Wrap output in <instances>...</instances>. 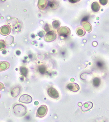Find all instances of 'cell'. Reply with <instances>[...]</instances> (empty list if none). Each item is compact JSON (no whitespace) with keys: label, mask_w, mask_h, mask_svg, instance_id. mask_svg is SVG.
I'll return each instance as SVG.
<instances>
[{"label":"cell","mask_w":109,"mask_h":122,"mask_svg":"<svg viewBox=\"0 0 109 122\" xmlns=\"http://www.w3.org/2000/svg\"><path fill=\"white\" fill-rule=\"evenodd\" d=\"M13 110L15 115L18 117L24 116L27 111L26 107L23 105L20 104H17L14 106Z\"/></svg>","instance_id":"obj_1"},{"label":"cell","mask_w":109,"mask_h":122,"mask_svg":"<svg viewBox=\"0 0 109 122\" xmlns=\"http://www.w3.org/2000/svg\"><path fill=\"white\" fill-rule=\"evenodd\" d=\"M57 32L58 35L63 37H67L71 34L70 29L67 27L65 26L61 27L60 28L58 29Z\"/></svg>","instance_id":"obj_2"},{"label":"cell","mask_w":109,"mask_h":122,"mask_svg":"<svg viewBox=\"0 0 109 122\" xmlns=\"http://www.w3.org/2000/svg\"><path fill=\"white\" fill-rule=\"evenodd\" d=\"M48 111V108L47 106L45 105H42L37 109L36 116L40 118L44 117L47 115Z\"/></svg>","instance_id":"obj_3"},{"label":"cell","mask_w":109,"mask_h":122,"mask_svg":"<svg viewBox=\"0 0 109 122\" xmlns=\"http://www.w3.org/2000/svg\"><path fill=\"white\" fill-rule=\"evenodd\" d=\"M57 38V34L56 32L53 30H51L49 31L46 35L44 40L47 42H51L54 41Z\"/></svg>","instance_id":"obj_4"},{"label":"cell","mask_w":109,"mask_h":122,"mask_svg":"<svg viewBox=\"0 0 109 122\" xmlns=\"http://www.w3.org/2000/svg\"><path fill=\"white\" fill-rule=\"evenodd\" d=\"M47 93L50 97L55 99L58 98L59 96V92L56 89L53 87H51L48 88Z\"/></svg>","instance_id":"obj_5"},{"label":"cell","mask_w":109,"mask_h":122,"mask_svg":"<svg viewBox=\"0 0 109 122\" xmlns=\"http://www.w3.org/2000/svg\"><path fill=\"white\" fill-rule=\"evenodd\" d=\"M32 100L33 99L31 96L28 94H23L20 97L19 101L24 104H29L32 102Z\"/></svg>","instance_id":"obj_6"},{"label":"cell","mask_w":109,"mask_h":122,"mask_svg":"<svg viewBox=\"0 0 109 122\" xmlns=\"http://www.w3.org/2000/svg\"><path fill=\"white\" fill-rule=\"evenodd\" d=\"M67 88L69 90L74 92H77L80 89V87L78 85L75 83H69L67 85Z\"/></svg>","instance_id":"obj_7"},{"label":"cell","mask_w":109,"mask_h":122,"mask_svg":"<svg viewBox=\"0 0 109 122\" xmlns=\"http://www.w3.org/2000/svg\"><path fill=\"white\" fill-rule=\"evenodd\" d=\"M11 32V29L10 26L4 25L2 26L0 29L1 34L3 36H7L10 34Z\"/></svg>","instance_id":"obj_8"},{"label":"cell","mask_w":109,"mask_h":122,"mask_svg":"<svg viewBox=\"0 0 109 122\" xmlns=\"http://www.w3.org/2000/svg\"><path fill=\"white\" fill-rule=\"evenodd\" d=\"M93 104L91 102H88L83 104L81 109L83 112H86L92 109L93 107Z\"/></svg>","instance_id":"obj_9"},{"label":"cell","mask_w":109,"mask_h":122,"mask_svg":"<svg viewBox=\"0 0 109 122\" xmlns=\"http://www.w3.org/2000/svg\"><path fill=\"white\" fill-rule=\"evenodd\" d=\"M20 91H21V88H20V87L19 86H16L11 90V96L13 97H16L19 95Z\"/></svg>","instance_id":"obj_10"},{"label":"cell","mask_w":109,"mask_h":122,"mask_svg":"<svg viewBox=\"0 0 109 122\" xmlns=\"http://www.w3.org/2000/svg\"><path fill=\"white\" fill-rule=\"evenodd\" d=\"M10 64L9 62L6 61H2L0 63V70L3 71L7 70L9 68Z\"/></svg>","instance_id":"obj_11"},{"label":"cell","mask_w":109,"mask_h":122,"mask_svg":"<svg viewBox=\"0 0 109 122\" xmlns=\"http://www.w3.org/2000/svg\"><path fill=\"white\" fill-rule=\"evenodd\" d=\"M47 5V0H38V6L40 9H44L46 7Z\"/></svg>","instance_id":"obj_12"},{"label":"cell","mask_w":109,"mask_h":122,"mask_svg":"<svg viewBox=\"0 0 109 122\" xmlns=\"http://www.w3.org/2000/svg\"><path fill=\"white\" fill-rule=\"evenodd\" d=\"M91 8L93 12H97L99 11L100 6L97 2H94L92 3Z\"/></svg>","instance_id":"obj_13"},{"label":"cell","mask_w":109,"mask_h":122,"mask_svg":"<svg viewBox=\"0 0 109 122\" xmlns=\"http://www.w3.org/2000/svg\"><path fill=\"white\" fill-rule=\"evenodd\" d=\"M19 70L21 75L25 77L27 76L28 74V69L26 67L23 66L20 67Z\"/></svg>","instance_id":"obj_14"},{"label":"cell","mask_w":109,"mask_h":122,"mask_svg":"<svg viewBox=\"0 0 109 122\" xmlns=\"http://www.w3.org/2000/svg\"><path fill=\"white\" fill-rule=\"evenodd\" d=\"M76 33L78 36H83L85 35L86 31L84 29L81 27H78L76 30Z\"/></svg>","instance_id":"obj_15"},{"label":"cell","mask_w":109,"mask_h":122,"mask_svg":"<svg viewBox=\"0 0 109 122\" xmlns=\"http://www.w3.org/2000/svg\"><path fill=\"white\" fill-rule=\"evenodd\" d=\"M84 28L87 31L91 32L92 30V26L89 22H83V25Z\"/></svg>","instance_id":"obj_16"},{"label":"cell","mask_w":109,"mask_h":122,"mask_svg":"<svg viewBox=\"0 0 109 122\" xmlns=\"http://www.w3.org/2000/svg\"><path fill=\"white\" fill-rule=\"evenodd\" d=\"M16 18H12L11 19L8 21V25L10 26H14L17 25V20Z\"/></svg>","instance_id":"obj_17"},{"label":"cell","mask_w":109,"mask_h":122,"mask_svg":"<svg viewBox=\"0 0 109 122\" xmlns=\"http://www.w3.org/2000/svg\"><path fill=\"white\" fill-rule=\"evenodd\" d=\"M14 41V37L11 36H8L5 39V42L6 45H11Z\"/></svg>","instance_id":"obj_18"},{"label":"cell","mask_w":109,"mask_h":122,"mask_svg":"<svg viewBox=\"0 0 109 122\" xmlns=\"http://www.w3.org/2000/svg\"><path fill=\"white\" fill-rule=\"evenodd\" d=\"M101 80L98 77H95L93 80V84L94 86L97 87L99 86L100 84Z\"/></svg>","instance_id":"obj_19"},{"label":"cell","mask_w":109,"mask_h":122,"mask_svg":"<svg viewBox=\"0 0 109 122\" xmlns=\"http://www.w3.org/2000/svg\"><path fill=\"white\" fill-rule=\"evenodd\" d=\"M38 71L40 73L42 74H44L46 73L47 69L45 66L42 65L40 66L38 68Z\"/></svg>","instance_id":"obj_20"},{"label":"cell","mask_w":109,"mask_h":122,"mask_svg":"<svg viewBox=\"0 0 109 122\" xmlns=\"http://www.w3.org/2000/svg\"><path fill=\"white\" fill-rule=\"evenodd\" d=\"M60 23L58 20H55L52 23V26L53 28L55 29H58L60 26Z\"/></svg>","instance_id":"obj_21"},{"label":"cell","mask_w":109,"mask_h":122,"mask_svg":"<svg viewBox=\"0 0 109 122\" xmlns=\"http://www.w3.org/2000/svg\"><path fill=\"white\" fill-rule=\"evenodd\" d=\"M57 1H54L52 2L49 4V6L51 8L54 9L57 8L58 6V3Z\"/></svg>","instance_id":"obj_22"},{"label":"cell","mask_w":109,"mask_h":122,"mask_svg":"<svg viewBox=\"0 0 109 122\" xmlns=\"http://www.w3.org/2000/svg\"><path fill=\"white\" fill-rule=\"evenodd\" d=\"M0 51H2L5 49L6 47V43L3 40H0Z\"/></svg>","instance_id":"obj_23"},{"label":"cell","mask_w":109,"mask_h":122,"mask_svg":"<svg viewBox=\"0 0 109 122\" xmlns=\"http://www.w3.org/2000/svg\"><path fill=\"white\" fill-rule=\"evenodd\" d=\"M100 4L103 5L104 6L107 5L108 2V0H99Z\"/></svg>","instance_id":"obj_24"},{"label":"cell","mask_w":109,"mask_h":122,"mask_svg":"<svg viewBox=\"0 0 109 122\" xmlns=\"http://www.w3.org/2000/svg\"><path fill=\"white\" fill-rule=\"evenodd\" d=\"M44 29L45 31L47 32L50 31L49 30H50V29L49 27V26L47 24H46V25L44 27Z\"/></svg>","instance_id":"obj_25"},{"label":"cell","mask_w":109,"mask_h":122,"mask_svg":"<svg viewBox=\"0 0 109 122\" xmlns=\"http://www.w3.org/2000/svg\"><path fill=\"white\" fill-rule=\"evenodd\" d=\"M81 0H69V1L71 3H75L80 1Z\"/></svg>","instance_id":"obj_26"},{"label":"cell","mask_w":109,"mask_h":122,"mask_svg":"<svg viewBox=\"0 0 109 122\" xmlns=\"http://www.w3.org/2000/svg\"><path fill=\"white\" fill-rule=\"evenodd\" d=\"M38 35L40 38H42L44 36V33L43 31H40L38 33Z\"/></svg>","instance_id":"obj_27"},{"label":"cell","mask_w":109,"mask_h":122,"mask_svg":"<svg viewBox=\"0 0 109 122\" xmlns=\"http://www.w3.org/2000/svg\"><path fill=\"white\" fill-rule=\"evenodd\" d=\"M16 54L17 55H18V56H19V55H20V53H21V52L19 51H16Z\"/></svg>","instance_id":"obj_28"},{"label":"cell","mask_w":109,"mask_h":122,"mask_svg":"<svg viewBox=\"0 0 109 122\" xmlns=\"http://www.w3.org/2000/svg\"><path fill=\"white\" fill-rule=\"evenodd\" d=\"M6 51L5 50H4L2 52V53L3 54H5L6 53Z\"/></svg>","instance_id":"obj_29"},{"label":"cell","mask_w":109,"mask_h":122,"mask_svg":"<svg viewBox=\"0 0 109 122\" xmlns=\"http://www.w3.org/2000/svg\"><path fill=\"white\" fill-rule=\"evenodd\" d=\"M34 104L35 105H37L38 104V102L35 101V102H34Z\"/></svg>","instance_id":"obj_30"}]
</instances>
